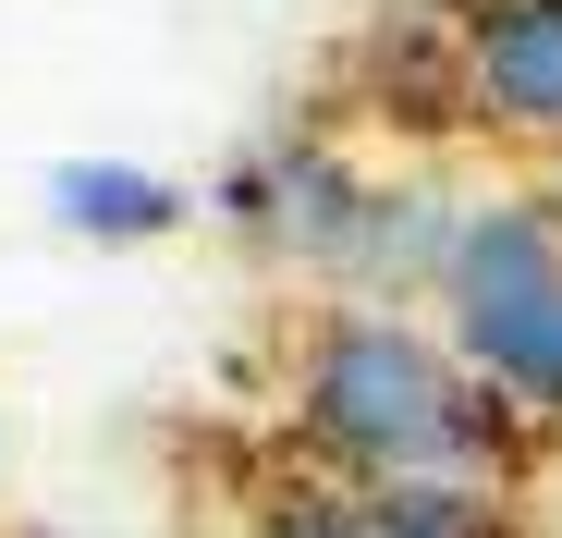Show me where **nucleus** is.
I'll use <instances>...</instances> for the list:
<instances>
[{"mask_svg": "<svg viewBox=\"0 0 562 538\" xmlns=\"http://www.w3.org/2000/svg\"><path fill=\"white\" fill-rule=\"evenodd\" d=\"M281 428L318 478H490L514 490L526 466V416L440 343L416 306H367L318 294L294 330V380H281Z\"/></svg>", "mask_w": 562, "mask_h": 538, "instance_id": "nucleus-1", "label": "nucleus"}, {"mask_svg": "<svg viewBox=\"0 0 562 538\" xmlns=\"http://www.w3.org/2000/svg\"><path fill=\"white\" fill-rule=\"evenodd\" d=\"M428 306H440V343L464 368L538 440H562V197H538V184L464 197Z\"/></svg>", "mask_w": 562, "mask_h": 538, "instance_id": "nucleus-2", "label": "nucleus"}, {"mask_svg": "<svg viewBox=\"0 0 562 538\" xmlns=\"http://www.w3.org/2000/svg\"><path fill=\"white\" fill-rule=\"evenodd\" d=\"M367 197H380V184L342 159V135H330V123H269V135H245V147L221 159V184H209V209H221L245 245L318 269V282H342Z\"/></svg>", "mask_w": 562, "mask_h": 538, "instance_id": "nucleus-3", "label": "nucleus"}, {"mask_svg": "<svg viewBox=\"0 0 562 538\" xmlns=\"http://www.w3.org/2000/svg\"><path fill=\"white\" fill-rule=\"evenodd\" d=\"M257 538H514V490L490 478H281Z\"/></svg>", "mask_w": 562, "mask_h": 538, "instance_id": "nucleus-4", "label": "nucleus"}, {"mask_svg": "<svg viewBox=\"0 0 562 538\" xmlns=\"http://www.w3.org/2000/svg\"><path fill=\"white\" fill-rule=\"evenodd\" d=\"M452 61H464V123L477 135L562 147V0H464Z\"/></svg>", "mask_w": 562, "mask_h": 538, "instance_id": "nucleus-5", "label": "nucleus"}, {"mask_svg": "<svg viewBox=\"0 0 562 538\" xmlns=\"http://www.w3.org/2000/svg\"><path fill=\"white\" fill-rule=\"evenodd\" d=\"M183 209L171 171H147V159H49V221L61 233H86V245H159Z\"/></svg>", "mask_w": 562, "mask_h": 538, "instance_id": "nucleus-6", "label": "nucleus"}, {"mask_svg": "<svg viewBox=\"0 0 562 538\" xmlns=\"http://www.w3.org/2000/svg\"><path fill=\"white\" fill-rule=\"evenodd\" d=\"M392 13H464V0H392Z\"/></svg>", "mask_w": 562, "mask_h": 538, "instance_id": "nucleus-7", "label": "nucleus"}, {"mask_svg": "<svg viewBox=\"0 0 562 538\" xmlns=\"http://www.w3.org/2000/svg\"><path fill=\"white\" fill-rule=\"evenodd\" d=\"M37 538H61V526H37Z\"/></svg>", "mask_w": 562, "mask_h": 538, "instance_id": "nucleus-8", "label": "nucleus"}]
</instances>
